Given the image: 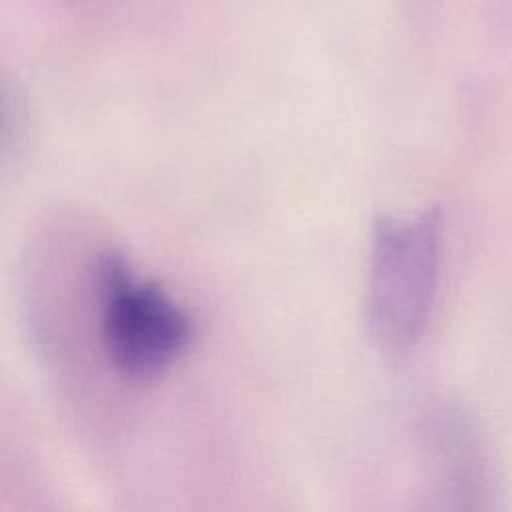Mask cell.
<instances>
[{
  "label": "cell",
  "mask_w": 512,
  "mask_h": 512,
  "mask_svg": "<svg viewBox=\"0 0 512 512\" xmlns=\"http://www.w3.org/2000/svg\"><path fill=\"white\" fill-rule=\"evenodd\" d=\"M442 228L438 210L388 216L374 226L368 318L390 350H408L424 332L436 296Z\"/></svg>",
  "instance_id": "obj_1"
},
{
  "label": "cell",
  "mask_w": 512,
  "mask_h": 512,
  "mask_svg": "<svg viewBox=\"0 0 512 512\" xmlns=\"http://www.w3.org/2000/svg\"><path fill=\"white\" fill-rule=\"evenodd\" d=\"M98 288L104 348L118 372L150 380L188 348V314L156 284L138 280L122 254L108 252L100 258Z\"/></svg>",
  "instance_id": "obj_2"
}]
</instances>
